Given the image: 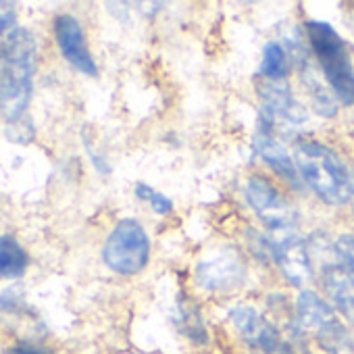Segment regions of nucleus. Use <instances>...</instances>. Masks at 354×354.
I'll return each instance as SVG.
<instances>
[{"mask_svg": "<svg viewBox=\"0 0 354 354\" xmlns=\"http://www.w3.org/2000/svg\"><path fill=\"white\" fill-rule=\"evenodd\" d=\"M300 180L327 205L342 207L354 198V169L331 148L302 142L294 152Z\"/></svg>", "mask_w": 354, "mask_h": 354, "instance_id": "f257e3e1", "label": "nucleus"}, {"mask_svg": "<svg viewBox=\"0 0 354 354\" xmlns=\"http://www.w3.org/2000/svg\"><path fill=\"white\" fill-rule=\"evenodd\" d=\"M0 115L9 123L21 121L36 71V42L28 30L17 28L0 50Z\"/></svg>", "mask_w": 354, "mask_h": 354, "instance_id": "f03ea898", "label": "nucleus"}, {"mask_svg": "<svg viewBox=\"0 0 354 354\" xmlns=\"http://www.w3.org/2000/svg\"><path fill=\"white\" fill-rule=\"evenodd\" d=\"M304 32L335 98L346 106L354 104V65L342 36L325 21H306Z\"/></svg>", "mask_w": 354, "mask_h": 354, "instance_id": "7ed1b4c3", "label": "nucleus"}, {"mask_svg": "<svg viewBox=\"0 0 354 354\" xmlns=\"http://www.w3.org/2000/svg\"><path fill=\"white\" fill-rule=\"evenodd\" d=\"M300 327L308 331L327 354H354V335L337 319L331 304L319 294L302 290L296 302Z\"/></svg>", "mask_w": 354, "mask_h": 354, "instance_id": "20e7f679", "label": "nucleus"}, {"mask_svg": "<svg viewBox=\"0 0 354 354\" xmlns=\"http://www.w3.org/2000/svg\"><path fill=\"white\" fill-rule=\"evenodd\" d=\"M102 259L106 267L119 275L140 273L150 259V240L136 219H123L106 238Z\"/></svg>", "mask_w": 354, "mask_h": 354, "instance_id": "39448f33", "label": "nucleus"}, {"mask_svg": "<svg viewBox=\"0 0 354 354\" xmlns=\"http://www.w3.org/2000/svg\"><path fill=\"white\" fill-rule=\"evenodd\" d=\"M194 279L207 292H232L246 279V261L238 248L217 246L196 263Z\"/></svg>", "mask_w": 354, "mask_h": 354, "instance_id": "423d86ee", "label": "nucleus"}, {"mask_svg": "<svg viewBox=\"0 0 354 354\" xmlns=\"http://www.w3.org/2000/svg\"><path fill=\"white\" fill-rule=\"evenodd\" d=\"M246 201L257 217L269 227L271 234L283 230H296L298 217L281 192L261 175H254L246 184Z\"/></svg>", "mask_w": 354, "mask_h": 354, "instance_id": "0eeeda50", "label": "nucleus"}, {"mask_svg": "<svg viewBox=\"0 0 354 354\" xmlns=\"http://www.w3.org/2000/svg\"><path fill=\"white\" fill-rule=\"evenodd\" d=\"M230 321L240 333V337L257 354H292L288 342L273 323H269L254 306L238 304L230 310Z\"/></svg>", "mask_w": 354, "mask_h": 354, "instance_id": "6e6552de", "label": "nucleus"}, {"mask_svg": "<svg viewBox=\"0 0 354 354\" xmlns=\"http://www.w3.org/2000/svg\"><path fill=\"white\" fill-rule=\"evenodd\" d=\"M271 254L292 286L302 288L313 277L310 252L298 230H283L271 234Z\"/></svg>", "mask_w": 354, "mask_h": 354, "instance_id": "1a4fd4ad", "label": "nucleus"}, {"mask_svg": "<svg viewBox=\"0 0 354 354\" xmlns=\"http://www.w3.org/2000/svg\"><path fill=\"white\" fill-rule=\"evenodd\" d=\"M257 88H259V94L263 100V109H265L269 127L275 125L277 129L294 131L300 123H304L306 113H304L302 104L290 92L288 84L261 77L257 82Z\"/></svg>", "mask_w": 354, "mask_h": 354, "instance_id": "9d476101", "label": "nucleus"}, {"mask_svg": "<svg viewBox=\"0 0 354 354\" xmlns=\"http://www.w3.org/2000/svg\"><path fill=\"white\" fill-rule=\"evenodd\" d=\"M55 32H57V42H59V50L65 57V61L75 67L77 71H82L84 75H96V63L90 55L84 30L80 26V21L71 15H61L55 21Z\"/></svg>", "mask_w": 354, "mask_h": 354, "instance_id": "9b49d317", "label": "nucleus"}, {"mask_svg": "<svg viewBox=\"0 0 354 354\" xmlns=\"http://www.w3.org/2000/svg\"><path fill=\"white\" fill-rule=\"evenodd\" d=\"M252 146H254L257 154L281 177V180H286L294 188L300 186V173L296 169V162L290 158L286 148L277 142V138L273 136V129L261 125L254 133Z\"/></svg>", "mask_w": 354, "mask_h": 354, "instance_id": "f8f14e48", "label": "nucleus"}, {"mask_svg": "<svg viewBox=\"0 0 354 354\" xmlns=\"http://www.w3.org/2000/svg\"><path fill=\"white\" fill-rule=\"evenodd\" d=\"M323 288L335 308L354 325V275L342 263L323 267Z\"/></svg>", "mask_w": 354, "mask_h": 354, "instance_id": "ddd939ff", "label": "nucleus"}, {"mask_svg": "<svg viewBox=\"0 0 354 354\" xmlns=\"http://www.w3.org/2000/svg\"><path fill=\"white\" fill-rule=\"evenodd\" d=\"M298 67H300V77H302V84L313 100V106L319 115L323 117H333L337 111H335V102H333V96L327 92V88L319 82L313 65H310V59L306 53H302V59L298 57Z\"/></svg>", "mask_w": 354, "mask_h": 354, "instance_id": "4468645a", "label": "nucleus"}, {"mask_svg": "<svg viewBox=\"0 0 354 354\" xmlns=\"http://www.w3.org/2000/svg\"><path fill=\"white\" fill-rule=\"evenodd\" d=\"M26 269V250L11 238H0V277H21Z\"/></svg>", "mask_w": 354, "mask_h": 354, "instance_id": "2eb2a0df", "label": "nucleus"}, {"mask_svg": "<svg viewBox=\"0 0 354 354\" xmlns=\"http://www.w3.org/2000/svg\"><path fill=\"white\" fill-rule=\"evenodd\" d=\"M288 75V55L281 44L269 42L263 53V65H261V77L283 82Z\"/></svg>", "mask_w": 354, "mask_h": 354, "instance_id": "dca6fc26", "label": "nucleus"}, {"mask_svg": "<svg viewBox=\"0 0 354 354\" xmlns=\"http://www.w3.org/2000/svg\"><path fill=\"white\" fill-rule=\"evenodd\" d=\"M136 196L142 198V201H146V203L152 207V211L158 213V215H169V213L173 211V203H171L165 194L152 190V188L146 186V184H138V186H136Z\"/></svg>", "mask_w": 354, "mask_h": 354, "instance_id": "f3484780", "label": "nucleus"}, {"mask_svg": "<svg viewBox=\"0 0 354 354\" xmlns=\"http://www.w3.org/2000/svg\"><path fill=\"white\" fill-rule=\"evenodd\" d=\"M335 254L339 259V263L354 275V236L352 234H344L333 242Z\"/></svg>", "mask_w": 354, "mask_h": 354, "instance_id": "a211bd4d", "label": "nucleus"}, {"mask_svg": "<svg viewBox=\"0 0 354 354\" xmlns=\"http://www.w3.org/2000/svg\"><path fill=\"white\" fill-rule=\"evenodd\" d=\"M15 30V7L11 3H0V50Z\"/></svg>", "mask_w": 354, "mask_h": 354, "instance_id": "6ab92c4d", "label": "nucleus"}, {"mask_svg": "<svg viewBox=\"0 0 354 354\" xmlns=\"http://www.w3.org/2000/svg\"><path fill=\"white\" fill-rule=\"evenodd\" d=\"M5 354H46V352L36 346H30V344H17V346L9 348Z\"/></svg>", "mask_w": 354, "mask_h": 354, "instance_id": "aec40b11", "label": "nucleus"}]
</instances>
